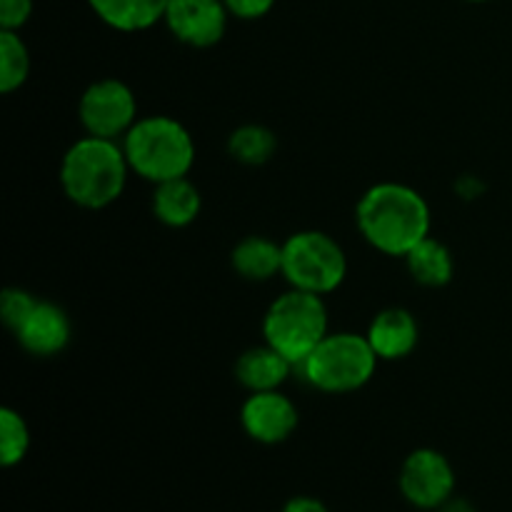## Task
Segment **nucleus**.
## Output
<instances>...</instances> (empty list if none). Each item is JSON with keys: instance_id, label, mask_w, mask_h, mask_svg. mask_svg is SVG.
I'll list each match as a JSON object with an SVG mask.
<instances>
[{"instance_id": "2", "label": "nucleus", "mask_w": 512, "mask_h": 512, "mask_svg": "<svg viewBox=\"0 0 512 512\" xmlns=\"http://www.w3.org/2000/svg\"><path fill=\"white\" fill-rule=\"evenodd\" d=\"M128 173L123 143L85 135L60 160V188L78 208L103 210L123 195Z\"/></svg>"}, {"instance_id": "20", "label": "nucleus", "mask_w": 512, "mask_h": 512, "mask_svg": "<svg viewBox=\"0 0 512 512\" xmlns=\"http://www.w3.org/2000/svg\"><path fill=\"white\" fill-rule=\"evenodd\" d=\"M30 450V430L23 415L13 408H0V460L5 468L23 463Z\"/></svg>"}, {"instance_id": "9", "label": "nucleus", "mask_w": 512, "mask_h": 512, "mask_svg": "<svg viewBox=\"0 0 512 512\" xmlns=\"http://www.w3.org/2000/svg\"><path fill=\"white\" fill-rule=\"evenodd\" d=\"M228 15L223 0H170L165 25L190 48H213L223 40Z\"/></svg>"}, {"instance_id": "5", "label": "nucleus", "mask_w": 512, "mask_h": 512, "mask_svg": "<svg viewBox=\"0 0 512 512\" xmlns=\"http://www.w3.org/2000/svg\"><path fill=\"white\" fill-rule=\"evenodd\" d=\"M378 368V355L358 333H328L300 363V373L313 388L343 395L365 388Z\"/></svg>"}, {"instance_id": "21", "label": "nucleus", "mask_w": 512, "mask_h": 512, "mask_svg": "<svg viewBox=\"0 0 512 512\" xmlns=\"http://www.w3.org/2000/svg\"><path fill=\"white\" fill-rule=\"evenodd\" d=\"M35 303H38V298L30 295L28 290L5 288L3 298H0V318H3L5 328H10L15 333L20 328V323L30 315V310L35 308Z\"/></svg>"}, {"instance_id": "10", "label": "nucleus", "mask_w": 512, "mask_h": 512, "mask_svg": "<svg viewBox=\"0 0 512 512\" xmlns=\"http://www.w3.org/2000/svg\"><path fill=\"white\" fill-rule=\"evenodd\" d=\"M298 408L280 390L250 393L240 408L243 430L260 445L285 443L298 428Z\"/></svg>"}, {"instance_id": "25", "label": "nucleus", "mask_w": 512, "mask_h": 512, "mask_svg": "<svg viewBox=\"0 0 512 512\" xmlns=\"http://www.w3.org/2000/svg\"><path fill=\"white\" fill-rule=\"evenodd\" d=\"M440 512H478V510L473 508V503H470V500L450 498L448 503H445L443 508H440Z\"/></svg>"}, {"instance_id": "26", "label": "nucleus", "mask_w": 512, "mask_h": 512, "mask_svg": "<svg viewBox=\"0 0 512 512\" xmlns=\"http://www.w3.org/2000/svg\"><path fill=\"white\" fill-rule=\"evenodd\" d=\"M470 3H488V0H470Z\"/></svg>"}, {"instance_id": "12", "label": "nucleus", "mask_w": 512, "mask_h": 512, "mask_svg": "<svg viewBox=\"0 0 512 512\" xmlns=\"http://www.w3.org/2000/svg\"><path fill=\"white\" fill-rule=\"evenodd\" d=\"M370 348L375 350L378 360H403L418 348L420 325L415 315L405 308H385L370 320L365 333Z\"/></svg>"}, {"instance_id": "15", "label": "nucleus", "mask_w": 512, "mask_h": 512, "mask_svg": "<svg viewBox=\"0 0 512 512\" xmlns=\"http://www.w3.org/2000/svg\"><path fill=\"white\" fill-rule=\"evenodd\" d=\"M203 208L200 190L188 178L165 180L155 185L153 215L168 228H188L195 223Z\"/></svg>"}, {"instance_id": "24", "label": "nucleus", "mask_w": 512, "mask_h": 512, "mask_svg": "<svg viewBox=\"0 0 512 512\" xmlns=\"http://www.w3.org/2000/svg\"><path fill=\"white\" fill-rule=\"evenodd\" d=\"M283 512H330L328 505L320 503L318 498H308V495H300V498L288 500Z\"/></svg>"}, {"instance_id": "17", "label": "nucleus", "mask_w": 512, "mask_h": 512, "mask_svg": "<svg viewBox=\"0 0 512 512\" xmlns=\"http://www.w3.org/2000/svg\"><path fill=\"white\" fill-rule=\"evenodd\" d=\"M405 263H408V270L415 283L425 285V288H445L455 273L453 255H450L448 245H443L435 238H425L423 243L415 245L405 255Z\"/></svg>"}, {"instance_id": "18", "label": "nucleus", "mask_w": 512, "mask_h": 512, "mask_svg": "<svg viewBox=\"0 0 512 512\" xmlns=\"http://www.w3.org/2000/svg\"><path fill=\"white\" fill-rule=\"evenodd\" d=\"M275 150H278V138L265 125H240L228 138V153L233 155L235 163L250 165V168L268 163Z\"/></svg>"}, {"instance_id": "7", "label": "nucleus", "mask_w": 512, "mask_h": 512, "mask_svg": "<svg viewBox=\"0 0 512 512\" xmlns=\"http://www.w3.org/2000/svg\"><path fill=\"white\" fill-rule=\"evenodd\" d=\"M78 118L88 135L123 140L125 133L138 123V103L123 80L103 78L90 83L80 95Z\"/></svg>"}, {"instance_id": "13", "label": "nucleus", "mask_w": 512, "mask_h": 512, "mask_svg": "<svg viewBox=\"0 0 512 512\" xmlns=\"http://www.w3.org/2000/svg\"><path fill=\"white\" fill-rule=\"evenodd\" d=\"M293 368L295 365L285 355L265 343L240 355V360L235 363V378L248 393H263V390H280Z\"/></svg>"}, {"instance_id": "16", "label": "nucleus", "mask_w": 512, "mask_h": 512, "mask_svg": "<svg viewBox=\"0 0 512 512\" xmlns=\"http://www.w3.org/2000/svg\"><path fill=\"white\" fill-rule=\"evenodd\" d=\"M230 263L240 278L263 283L283 273V245L263 235H250L235 245Z\"/></svg>"}, {"instance_id": "23", "label": "nucleus", "mask_w": 512, "mask_h": 512, "mask_svg": "<svg viewBox=\"0 0 512 512\" xmlns=\"http://www.w3.org/2000/svg\"><path fill=\"white\" fill-rule=\"evenodd\" d=\"M230 15L240 20H258L273 10L275 0H223Z\"/></svg>"}, {"instance_id": "22", "label": "nucleus", "mask_w": 512, "mask_h": 512, "mask_svg": "<svg viewBox=\"0 0 512 512\" xmlns=\"http://www.w3.org/2000/svg\"><path fill=\"white\" fill-rule=\"evenodd\" d=\"M33 0H0V30H20L30 20Z\"/></svg>"}, {"instance_id": "4", "label": "nucleus", "mask_w": 512, "mask_h": 512, "mask_svg": "<svg viewBox=\"0 0 512 512\" xmlns=\"http://www.w3.org/2000/svg\"><path fill=\"white\" fill-rule=\"evenodd\" d=\"M263 335L270 348H275L295 368H300V363L328 335V308L323 303V295L298 288L278 295L265 310Z\"/></svg>"}, {"instance_id": "6", "label": "nucleus", "mask_w": 512, "mask_h": 512, "mask_svg": "<svg viewBox=\"0 0 512 512\" xmlns=\"http://www.w3.org/2000/svg\"><path fill=\"white\" fill-rule=\"evenodd\" d=\"M283 275L290 288L328 295L343 285L348 258L335 238L323 230H300L283 243Z\"/></svg>"}, {"instance_id": "19", "label": "nucleus", "mask_w": 512, "mask_h": 512, "mask_svg": "<svg viewBox=\"0 0 512 512\" xmlns=\"http://www.w3.org/2000/svg\"><path fill=\"white\" fill-rule=\"evenodd\" d=\"M30 55L18 30H0V90L15 93L28 80Z\"/></svg>"}, {"instance_id": "11", "label": "nucleus", "mask_w": 512, "mask_h": 512, "mask_svg": "<svg viewBox=\"0 0 512 512\" xmlns=\"http://www.w3.org/2000/svg\"><path fill=\"white\" fill-rule=\"evenodd\" d=\"M70 333L73 330H70L65 310L60 305L48 303V300H38L28 318L15 330V338L28 353L50 358V355H58L68 348Z\"/></svg>"}, {"instance_id": "8", "label": "nucleus", "mask_w": 512, "mask_h": 512, "mask_svg": "<svg viewBox=\"0 0 512 512\" xmlns=\"http://www.w3.org/2000/svg\"><path fill=\"white\" fill-rule=\"evenodd\" d=\"M455 490V470L440 450L418 448L400 468V493L420 510H440Z\"/></svg>"}, {"instance_id": "1", "label": "nucleus", "mask_w": 512, "mask_h": 512, "mask_svg": "<svg viewBox=\"0 0 512 512\" xmlns=\"http://www.w3.org/2000/svg\"><path fill=\"white\" fill-rule=\"evenodd\" d=\"M363 238L390 258H405L430 238V205L415 188L403 183H378L368 188L355 208Z\"/></svg>"}, {"instance_id": "3", "label": "nucleus", "mask_w": 512, "mask_h": 512, "mask_svg": "<svg viewBox=\"0 0 512 512\" xmlns=\"http://www.w3.org/2000/svg\"><path fill=\"white\" fill-rule=\"evenodd\" d=\"M125 158L130 170L148 183L188 178L195 163V143L180 120L170 115H145L125 133Z\"/></svg>"}, {"instance_id": "14", "label": "nucleus", "mask_w": 512, "mask_h": 512, "mask_svg": "<svg viewBox=\"0 0 512 512\" xmlns=\"http://www.w3.org/2000/svg\"><path fill=\"white\" fill-rule=\"evenodd\" d=\"M88 5L108 28L140 33L165 20L170 0H88Z\"/></svg>"}]
</instances>
